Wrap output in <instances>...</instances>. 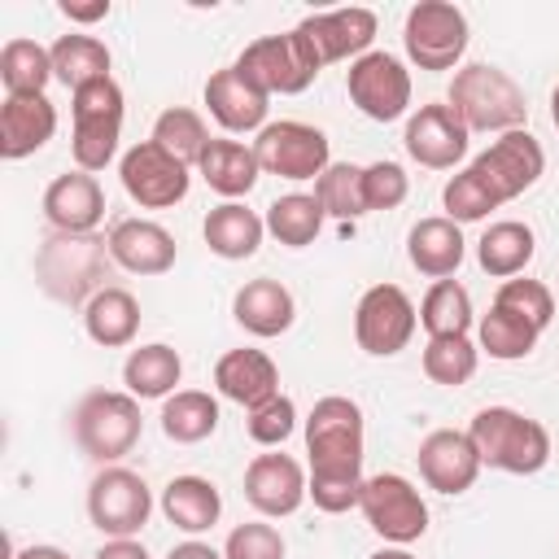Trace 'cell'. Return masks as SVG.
I'll return each mask as SVG.
<instances>
[{"mask_svg": "<svg viewBox=\"0 0 559 559\" xmlns=\"http://www.w3.org/2000/svg\"><path fill=\"white\" fill-rule=\"evenodd\" d=\"M114 253H109V236H48L35 249V284L44 297L61 301V306H87L100 288H109L105 280L114 275Z\"/></svg>", "mask_w": 559, "mask_h": 559, "instance_id": "1", "label": "cell"}, {"mask_svg": "<svg viewBox=\"0 0 559 559\" xmlns=\"http://www.w3.org/2000/svg\"><path fill=\"white\" fill-rule=\"evenodd\" d=\"M476 454H480V467H493V472H511V476H533L550 463V432L546 424H537L533 415L524 411H511V406H485L472 428H467Z\"/></svg>", "mask_w": 559, "mask_h": 559, "instance_id": "2", "label": "cell"}, {"mask_svg": "<svg viewBox=\"0 0 559 559\" xmlns=\"http://www.w3.org/2000/svg\"><path fill=\"white\" fill-rule=\"evenodd\" d=\"M445 105L463 118L467 131H498V135H507V131H520L524 118H528L524 87L507 70L485 66V61L454 70Z\"/></svg>", "mask_w": 559, "mask_h": 559, "instance_id": "3", "label": "cell"}, {"mask_svg": "<svg viewBox=\"0 0 559 559\" xmlns=\"http://www.w3.org/2000/svg\"><path fill=\"white\" fill-rule=\"evenodd\" d=\"M310 476H362V411L354 397L328 393L306 415Z\"/></svg>", "mask_w": 559, "mask_h": 559, "instance_id": "4", "label": "cell"}, {"mask_svg": "<svg viewBox=\"0 0 559 559\" xmlns=\"http://www.w3.org/2000/svg\"><path fill=\"white\" fill-rule=\"evenodd\" d=\"M140 397L131 393H118V389H96L87 393L74 415H70V432H74V445L96 459V463H118L122 454L135 450L140 441Z\"/></svg>", "mask_w": 559, "mask_h": 559, "instance_id": "5", "label": "cell"}, {"mask_svg": "<svg viewBox=\"0 0 559 559\" xmlns=\"http://www.w3.org/2000/svg\"><path fill=\"white\" fill-rule=\"evenodd\" d=\"M70 153L74 166L96 175L114 162L118 153V135H122V87L114 79H96L79 92H70Z\"/></svg>", "mask_w": 559, "mask_h": 559, "instance_id": "6", "label": "cell"}, {"mask_svg": "<svg viewBox=\"0 0 559 559\" xmlns=\"http://www.w3.org/2000/svg\"><path fill=\"white\" fill-rule=\"evenodd\" d=\"M236 70L253 83V87H262L266 96H297V92H306L310 83H314V74L323 70V61H319V52H314V44L293 26V31H284V35H262V39H253L240 57H236Z\"/></svg>", "mask_w": 559, "mask_h": 559, "instance_id": "7", "label": "cell"}, {"mask_svg": "<svg viewBox=\"0 0 559 559\" xmlns=\"http://www.w3.org/2000/svg\"><path fill=\"white\" fill-rule=\"evenodd\" d=\"M406 57L419 70H454L467 52V13L450 0H419L402 26Z\"/></svg>", "mask_w": 559, "mask_h": 559, "instance_id": "8", "label": "cell"}, {"mask_svg": "<svg viewBox=\"0 0 559 559\" xmlns=\"http://www.w3.org/2000/svg\"><path fill=\"white\" fill-rule=\"evenodd\" d=\"M153 511V493L144 485L140 472L131 467H100L87 485V520L105 533V537H135L148 524Z\"/></svg>", "mask_w": 559, "mask_h": 559, "instance_id": "9", "label": "cell"}, {"mask_svg": "<svg viewBox=\"0 0 559 559\" xmlns=\"http://www.w3.org/2000/svg\"><path fill=\"white\" fill-rule=\"evenodd\" d=\"M358 511L367 515V524L393 542V546H411L428 533V507L419 498V489L397 476V472H380V476H367L362 480V498H358Z\"/></svg>", "mask_w": 559, "mask_h": 559, "instance_id": "10", "label": "cell"}, {"mask_svg": "<svg viewBox=\"0 0 559 559\" xmlns=\"http://www.w3.org/2000/svg\"><path fill=\"white\" fill-rule=\"evenodd\" d=\"M253 153H258V166L266 175H280V179H319L328 166H332V153H328V135L310 122H266L253 140Z\"/></svg>", "mask_w": 559, "mask_h": 559, "instance_id": "11", "label": "cell"}, {"mask_svg": "<svg viewBox=\"0 0 559 559\" xmlns=\"http://www.w3.org/2000/svg\"><path fill=\"white\" fill-rule=\"evenodd\" d=\"M192 166H183L179 157H170L157 140H140L122 153L118 162V179L127 188V197L140 205V210H170L188 197V175Z\"/></svg>", "mask_w": 559, "mask_h": 559, "instance_id": "12", "label": "cell"}, {"mask_svg": "<svg viewBox=\"0 0 559 559\" xmlns=\"http://www.w3.org/2000/svg\"><path fill=\"white\" fill-rule=\"evenodd\" d=\"M415 301L397 288V284H376L358 297V310H354V341L358 349L376 354V358H393L411 345L415 336Z\"/></svg>", "mask_w": 559, "mask_h": 559, "instance_id": "13", "label": "cell"}, {"mask_svg": "<svg viewBox=\"0 0 559 559\" xmlns=\"http://www.w3.org/2000/svg\"><path fill=\"white\" fill-rule=\"evenodd\" d=\"M345 92L371 122H397L411 109V70L393 52H367L345 70Z\"/></svg>", "mask_w": 559, "mask_h": 559, "instance_id": "14", "label": "cell"}, {"mask_svg": "<svg viewBox=\"0 0 559 559\" xmlns=\"http://www.w3.org/2000/svg\"><path fill=\"white\" fill-rule=\"evenodd\" d=\"M472 170L485 179V188L493 192V201L507 205V201H515L520 192H528V188L542 179L546 153H542L537 135H528V131L520 127V131L498 135V140L472 162Z\"/></svg>", "mask_w": 559, "mask_h": 559, "instance_id": "15", "label": "cell"}, {"mask_svg": "<svg viewBox=\"0 0 559 559\" xmlns=\"http://www.w3.org/2000/svg\"><path fill=\"white\" fill-rule=\"evenodd\" d=\"M467 127L463 118L445 105V100H432V105H419L411 118H406V153L428 166V170H450L454 162H463L467 153Z\"/></svg>", "mask_w": 559, "mask_h": 559, "instance_id": "16", "label": "cell"}, {"mask_svg": "<svg viewBox=\"0 0 559 559\" xmlns=\"http://www.w3.org/2000/svg\"><path fill=\"white\" fill-rule=\"evenodd\" d=\"M415 459H419L424 485L437 489V493H463V489H472L476 476H480V454H476L472 437L459 432V428H437V432H428V437L419 441V454H415Z\"/></svg>", "mask_w": 559, "mask_h": 559, "instance_id": "17", "label": "cell"}, {"mask_svg": "<svg viewBox=\"0 0 559 559\" xmlns=\"http://www.w3.org/2000/svg\"><path fill=\"white\" fill-rule=\"evenodd\" d=\"M306 467L288 454H258L249 467H245V498L258 515H293L301 502H306Z\"/></svg>", "mask_w": 559, "mask_h": 559, "instance_id": "18", "label": "cell"}, {"mask_svg": "<svg viewBox=\"0 0 559 559\" xmlns=\"http://www.w3.org/2000/svg\"><path fill=\"white\" fill-rule=\"evenodd\" d=\"M44 218L66 236H87L105 218V188L87 170L57 175L44 188Z\"/></svg>", "mask_w": 559, "mask_h": 559, "instance_id": "19", "label": "cell"}, {"mask_svg": "<svg viewBox=\"0 0 559 559\" xmlns=\"http://www.w3.org/2000/svg\"><path fill=\"white\" fill-rule=\"evenodd\" d=\"M297 31L314 44L319 61H345V57H367L376 39V13L371 9H332V13H310L297 22Z\"/></svg>", "mask_w": 559, "mask_h": 559, "instance_id": "20", "label": "cell"}, {"mask_svg": "<svg viewBox=\"0 0 559 559\" xmlns=\"http://www.w3.org/2000/svg\"><path fill=\"white\" fill-rule=\"evenodd\" d=\"M205 109L223 131H262L271 96L253 87L236 66H223L205 79Z\"/></svg>", "mask_w": 559, "mask_h": 559, "instance_id": "21", "label": "cell"}, {"mask_svg": "<svg viewBox=\"0 0 559 559\" xmlns=\"http://www.w3.org/2000/svg\"><path fill=\"white\" fill-rule=\"evenodd\" d=\"M57 131V105L39 92V96H4L0 105V157L4 162H22L31 153H39Z\"/></svg>", "mask_w": 559, "mask_h": 559, "instance_id": "22", "label": "cell"}, {"mask_svg": "<svg viewBox=\"0 0 559 559\" xmlns=\"http://www.w3.org/2000/svg\"><path fill=\"white\" fill-rule=\"evenodd\" d=\"M109 253L131 275H166L175 266V236L153 218H122L109 231Z\"/></svg>", "mask_w": 559, "mask_h": 559, "instance_id": "23", "label": "cell"}, {"mask_svg": "<svg viewBox=\"0 0 559 559\" xmlns=\"http://www.w3.org/2000/svg\"><path fill=\"white\" fill-rule=\"evenodd\" d=\"M214 384L227 402L253 411V406H262L266 397L280 393V371L262 349H227L214 362Z\"/></svg>", "mask_w": 559, "mask_h": 559, "instance_id": "24", "label": "cell"}, {"mask_svg": "<svg viewBox=\"0 0 559 559\" xmlns=\"http://www.w3.org/2000/svg\"><path fill=\"white\" fill-rule=\"evenodd\" d=\"M231 314L249 336H284L297 319V301L280 280H249L231 297Z\"/></svg>", "mask_w": 559, "mask_h": 559, "instance_id": "25", "label": "cell"}, {"mask_svg": "<svg viewBox=\"0 0 559 559\" xmlns=\"http://www.w3.org/2000/svg\"><path fill=\"white\" fill-rule=\"evenodd\" d=\"M463 253H467L463 231H459V223L445 218V214L419 218V223L411 227V236H406V258H411V266H415L419 275H428V280H450V275L463 266Z\"/></svg>", "mask_w": 559, "mask_h": 559, "instance_id": "26", "label": "cell"}, {"mask_svg": "<svg viewBox=\"0 0 559 559\" xmlns=\"http://www.w3.org/2000/svg\"><path fill=\"white\" fill-rule=\"evenodd\" d=\"M205 245H210V253H218V258H227V262H245V258H253L258 253V245H262V236H266V218H258L249 205H240V201H223V205H214L210 214H205Z\"/></svg>", "mask_w": 559, "mask_h": 559, "instance_id": "27", "label": "cell"}, {"mask_svg": "<svg viewBox=\"0 0 559 559\" xmlns=\"http://www.w3.org/2000/svg\"><path fill=\"white\" fill-rule=\"evenodd\" d=\"M533 253H537V236H533V227L520 223V218H502V223L485 227V236L476 240V262H480V271L493 275V280H515V275H524V266L533 262Z\"/></svg>", "mask_w": 559, "mask_h": 559, "instance_id": "28", "label": "cell"}, {"mask_svg": "<svg viewBox=\"0 0 559 559\" xmlns=\"http://www.w3.org/2000/svg\"><path fill=\"white\" fill-rule=\"evenodd\" d=\"M83 328H87V336H92L96 345L122 349V345H131L135 332H140V301H135L127 288L109 284V288H100V293L83 306Z\"/></svg>", "mask_w": 559, "mask_h": 559, "instance_id": "29", "label": "cell"}, {"mask_svg": "<svg viewBox=\"0 0 559 559\" xmlns=\"http://www.w3.org/2000/svg\"><path fill=\"white\" fill-rule=\"evenodd\" d=\"M162 511L175 528L183 533H205L218 524L223 515V493L214 480L205 476H175L166 489H162Z\"/></svg>", "mask_w": 559, "mask_h": 559, "instance_id": "30", "label": "cell"}, {"mask_svg": "<svg viewBox=\"0 0 559 559\" xmlns=\"http://www.w3.org/2000/svg\"><path fill=\"white\" fill-rule=\"evenodd\" d=\"M197 170H201V179H205L218 197H227V201L245 197V192L258 183V175H262L258 153H253L249 144H240V140H210V148L201 153Z\"/></svg>", "mask_w": 559, "mask_h": 559, "instance_id": "31", "label": "cell"}, {"mask_svg": "<svg viewBox=\"0 0 559 559\" xmlns=\"http://www.w3.org/2000/svg\"><path fill=\"white\" fill-rule=\"evenodd\" d=\"M179 376H183V358H179V349H170V345H162V341L131 349L127 362H122V384H127V393L140 397V402H144V397H170V393H179V389H175Z\"/></svg>", "mask_w": 559, "mask_h": 559, "instance_id": "32", "label": "cell"}, {"mask_svg": "<svg viewBox=\"0 0 559 559\" xmlns=\"http://www.w3.org/2000/svg\"><path fill=\"white\" fill-rule=\"evenodd\" d=\"M52 74V48L35 44V39H9L0 48V83H4V96H39L48 87Z\"/></svg>", "mask_w": 559, "mask_h": 559, "instance_id": "33", "label": "cell"}, {"mask_svg": "<svg viewBox=\"0 0 559 559\" xmlns=\"http://www.w3.org/2000/svg\"><path fill=\"white\" fill-rule=\"evenodd\" d=\"M218 428V402L201 389H179L162 402V432L175 445H197L205 437H214Z\"/></svg>", "mask_w": 559, "mask_h": 559, "instance_id": "34", "label": "cell"}, {"mask_svg": "<svg viewBox=\"0 0 559 559\" xmlns=\"http://www.w3.org/2000/svg\"><path fill=\"white\" fill-rule=\"evenodd\" d=\"M323 205L314 201V192H288V197H275L266 205V231L288 245V249H306L314 245V236L323 231Z\"/></svg>", "mask_w": 559, "mask_h": 559, "instance_id": "35", "label": "cell"}, {"mask_svg": "<svg viewBox=\"0 0 559 559\" xmlns=\"http://www.w3.org/2000/svg\"><path fill=\"white\" fill-rule=\"evenodd\" d=\"M109 61L114 57L96 35H61L52 44V74L70 92H79V87H87L96 79H109Z\"/></svg>", "mask_w": 559, "mask_h": 559, "instance_id": "36", "label": "cell"}, {"mask_svg": "<svg viewBox=\"0 0 559 559\" xmlns=\"http://www.w3.org/2000/svg\"><path fill=\"white\" fill-rule=\"evenodd\" d=\"M419 323L428 336H467L472 328V297L459 280H432L419 301Z\"/></svg>", "mask_w": 559, "mask_h": 559, "instance_id": "37", "label": "cell"}, {"mask_svg": "<svg viewBox=\"0 0 559 559\" xmlns=\"http://www.w3.org/2000/svg\"><path fill=\"white\" fill-rule=\"evenodd\" d=\"M542 328H533L528 319L502 310V306H489V314H480V349L498 362H515V358H528L533 345H537Z\"/></svg>", "mask_w": 559, "mask_h": 559, "instance_id": "38", "label": "cell"}, {"mask_svg": "<svg viewBox=\"0 0 559 559\" xmlns=\"http://www.w3.org/2000/svg\"><path fill=\"white\" fill-rule=\"evenodd\" d=\"M148 140H157L170 157H179L183 166H197L201 162V153L210 148V131H205V118L197 114V109H183V105H175V109H162L157 114V122H153V135Z\"/></svg>", "mask_w": 559, "mask_h": 559, "instance_id": "39", "label": "cell"}, {"mask_svg": "<svg viewBox=\"0 0 559 559\" xmlns=\"http://www.w3.org/2000/svg\"><path fill=\"white\" fill-rule=\"evenodd\" d=\"M314 201L323 205V214L341 218V223H354L367 214V201H362V166L354 162H332L319 179H314Z\"/></svg>", "mask_w": 559, "mask_h": 559, "instance_id": "40", "label": "cell"}, {"mask_svg": "<svg viewBox=\"0 0 559 559\" xmlns=\"http://www.w3.org/2000/svg\"><path fill=\"white\" fill-rule=\"evenodd\" d=\"M476 362H480V349L472 345V336H428L424 345V376L432 384H467L476 376Z\"/></svg>", "mask_w": 559, "mask_h": 559, "instance_id": "41", "label": "cell"}, {"mask_svg": "<svg viewBox=\"0 0 559 559\" xmlns=\"http://www.w3.org/2000/svg\"><path fill=\"white\" fill-rule=\"evenodd\" d=\"M441 205H445V218H454V223H480L489 210H498L493 192L485 188V179H480L472 166L459 170V175L441 188Z\"/></svg>", "mask_w": 559, "mask_h": 559, "instance_id": "42", "label": "cell"}, {"mask_svg": "<svg viewBox=\"0 0 559 559\" xmlns=\"http://www.w3.org/2000/svg\"><path fill=\"white\" fill-rule=\"evenodd\" d=\"M493 306H502V310L528 319L533 328H546V323L555 319V297H550V288H546L542 280H502Z\"/></svg>", "mask_w": 559, "mask_h": 559, "instance_id": "43", "label": "cell"}, {"mask_svg": "<svg viewBox=\"0 0 559 559\" xmlns=\"http://www.w3.org/2000/svg\"><path fill=\"white\" fill-rule=\"evenodd\" d=\"M245 428H249V437H253L258 445H284V441L293 437V428H297V406H293V397H284V393L266 397L262 406L249 411Z\"/></svg>", "mask_w": 559, "mask_h": 559, "instance_id": "44", "label": "cell"}, {"mask_svg": "<svg viewBox=\"0 0 559 559\" xmlns=\"http://www.w3.org/2000/svg\"><path fill=\"white\" fill-rule=\"evenodd\" d=\"M411 192V179L397 162H371L362 166V201L367 210H397Z\"/></svg>", "mask_w": 559, "mask_h": 559, "instance_id": "45", "label": "cell"}, {"mask_svg": "<svg viewBox=\"0 0 559 559\" xmlns=\"http://www.w3.org/2000/svg\"><path fill=\"white\" fill-rule=\"evenodd\" d=\"M223 559H284V537H280L275 524H262V520L236 524L227 533Z\"/></svg>", "mask_w": 559, "mask_h": 559, "instance_id": "46", "label": "cell"}, {"mask_svg": "<svg viewBox=\"0 0 559 559\" xmlns=\"http://www.w3.org/2000/svg\"><path fill=\"white\" fill-rule=\"evenodd\" d=\"M362 480H367V476H310L306 498H310L319 511L341 515V511L358 507V498H362Z\"/></svg>", "mask_w": 559, "mask_h": 559, "instance_id": "47", "label": "cell"}, {"mask_svg": "<svg viewBox=\"0 0 559 559\" xmlns=\"http://www.w3.org/2000/svg\"><path fill=\"white\" fill-rule=\"evenodd\" d=\"M61 13L70 17V22H100V17H109V0H61Z\"/></svg>", "mask_w": 559, "mask_h": 559, "instance_id": "48", "label": "cell"}, {"mask_svg": "<svg viewBox=\"0 0 559 559\" xmlns=\"http://www.w3.org/2000/svg\"><path fill=\"white\" fill-rule=\"evenodd\" d=\"M96 559H148V550H144L135 537H109V542L96 550Z\"/></svg>", "mask_w": 559, "mask_h": 559, "instance_id": "49", "label": "cell"}, {"mask_svg": "<svg viewBox=\"0 0 559 559\" xmlns=\"http://www.w3.org/2000/svg\"><path fill=\"white\" fill-rule=\"evenodd\" d=\"M166 559H223L214 546H205V542H183V546H175Z\"/></svg>", "mask_w": 559, "mask_h": 559, "instance_id": "50", "label": "cell"}, {"mask_svg": "<svg viewBox=\"0 0 559 559\" xmlns=\"http://www.w3.org/2000/svg\"><path fill=\"white\" fill-rule=\"evenodd\" d=\"M13 559H70L61 546H26V550H17Z\"/></svg>", "mask_w": 559, "mask_h": 559, "instance_id": "51", "label": "cell"}, {"mask_svg": "<svg viewBox=\"0 0 559 559\" xmlns=\"http://www.w3.org/2000/svg\"><path fill=\"white\" fill-rule=\"evenodd\" d=\"M371 559H415V555H411L406 546H384V550H376Z\"/></svg>", "mask_w": 559, "mask_h": 559, "instance_id": "52", "label": "cell"}, {"mask_svg": "<svg viewBox=\"0 0 559 559\" xmlns=\"http://www.w3.org/2000/svg\"><path fill=\"white\" fill-rule=\"evenodd\" d=\"M550 122H555V131H559V87L550 92Z\"/></svg>", "mask_w": 559, "mask_h": 559, "instance_id": "53", "label": "cell"}]
</instances>
